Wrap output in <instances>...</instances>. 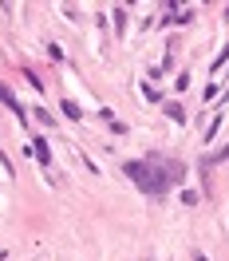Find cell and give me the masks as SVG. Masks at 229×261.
<instances>
[{
	"mask_svg": "<svg viewBox=\"0 0 229 261\" xmlns=\"http://www.w3.org/2000/svg\"><path fill=\"white\" fill-rule=\"evenodd\" d=\"M123 170H127V178H131L134 186H142L147 194H166V190H170L174 182H182V174H186L182 163L158 159V154H150L147 163H127Z\"/></svg>",
	"mask_w": 229,
	"mask_h": 261,
	"instance_id": "6da1fadb",
	"label": "cell"
},
{
	"mask_svg": "<svg viewBox=\"0 0 229 261\" xmlns=\"http://www.w3.org/2000/svg\"><path fill=\"white\" fill-rule=\"evenodd\" d=\"M28 154H36V163H40V166H51V150H48L44 139H32V143H28Z\"/></svg>",
	"mask_w": 229,
	"mask_h": 261,
	"instance_id": "7a4b0ae2",
	"label": "cell"
},
{
	"mask_svg": "<svg viewBox=\"0 0 229 261\" xmlns=\"http://www.w3.org/2000/svg\"><path fill=\"white\" fill-rule=\"evenodd\" d=\"M0 99H4V103H8V107H12V111L20 115V119H28V115H24V107H20V103H16V95H12V91H8L4 83H0Z\"/></svg>",
	"mask_w": 229,
	"mask_h": 261,
	"instance_id": "3957f363",
	"label": "cell"
},
{
	"mask_svg": "<svg viewBox=\"0 0 229 261\" xmlns=\"http://www.w3.org/2000/svg\"><path fill=\"white\" fill-rule=\"evenodd\" d=\"M166 115H170V119H174V123H186V111H182L178 103H170V107H166Z\"/></svg>",
	"mask_w": 229,
	"mask_h": 261,
	"instance_id": "277c9868",
	"label": "cell"
},
{
	"mask_svg": "<svg viewBox=\"0 0 229 261\" xmlns=\"http://www.w3.org/2000/svg\"><path fill=\"white\" fill-rule=\"evenodd\" d=\"M64 115H67V119H79L83 111H79V107H75V103H64Z\"/></svg>",
	"mask_w": 229,
	"mask_h": 261,
	"instance_id": "5b68a950",
	"label": "cell"
},
{
	"mask_svg": "<svg viewBox=\"0 0 229 261\" xmlns=\"http://www.w3.org/2000/svg\"><path fill=\"white\" fill-rule=\"evenodd\" d=\"M225 60H229V44H225V48H221V56H217V60H213V71H217V67L225 64Z\"/></svg>",
	"mask_w": 229,
	"mask_h": 261,
	"instance_id": "8992f818",
	"label": "cell"
},
{
	"mask_svg": "<svg viewBox=\"0 0 229 261\" xmlns=\"http://www.w3.org/2000/svg\"><path fill=\"white\" fill-rule=\"evenodd\" d=\"M194 261H210V257H206V253H194Z\"/></svg>",
	"mask_w": 229,
	"mask_h": 261,
	"instance_id": "52a82bcc",
	"label": "cell"
}]
</instances>
